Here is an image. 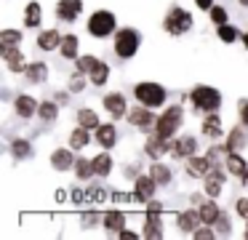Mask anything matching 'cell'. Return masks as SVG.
<instances>
[{
  "mask_svg": "<svg viewBox=\"0 0 248 240\" xmlns=\"http://www.w3.org/2000/svg\"><path fill=\"white\" fill-rule=\"evenodd\" d=\"M136 99H139L144 107H157V104H163V99H166V91H163L160 85H155V83H141V85H136Z\"/></svg>",
  "mask_w": 248,
  "mask_h": 240,
  "instance_id": "1",
  "label": "cell"
},
{
  "mask_svg": "<svg viewBox=\"0 0 248 240\" xmlns=\"http://www.w3.org/2000/svg\"><path fill=\"white\" fill-rule=\"evenodd\" d=\"M112 27H115V16L109 14V11H96V14L91 16V21H88V30H91V35H96V37L109 35Z\"/></svg>",
  "mask_w": 248,
  "mask_h": 240,
  "instance_id": "2",
  "label": "cell"
},
{
  "mask_svg": "<svg viewBox=\"0 0 248 240\" xmlns=\"http://www.w3.org/2000/svg\"><path fill=\"white\" fill-rule=\"evenodd\" d=\"M179 123H182V110H179V107H171V110H166V115L157 120V133H160V136H171L179 128Z\"/></svg>",
  "mask_w": 248,
  "mask_h": 240,
  "instance_id": "3",
  "label": "cell"
},
{
  "mask_svg": "<svg viewBox=\"0 0 248 240\" xmlns=\"http://www.w3.org/2000/svg\"><path fill=\"white\" fill-rule=\"evenodd\" d=\"M189 24H192V19H189V14H187V11H182V8H173L171 14H168V19H166V30L173 32V35L187 32Z\"/></svg>",
  "mask_w": 248,
  "mask_h": 240,
  "instance_id": "4",
  "label": "cell"
},
{
  "mask_svg": "<svg viewBox=\"0 0 248 240\" xmlns=\"http://www.w3.org/2000/svg\"><path fill=\"white\" fill-rule=\"evenodd\" d=\"M192 101L200 107V110H216L219 107V91H214V88H195L192 91Z\"/></svg>",
  "mask_w": 248,
  "mask_h": 240,
  "instance_id": "5",
  "label": "cell"
},
{
  "mask_svg": "<svg viewBox=\"0 0 248 240\" xmlns=\"http://www.w3.org/2000/svg\"><path fill=\"white\" fill-rule=\"evenodd\" d=\"M136 46H139V37H136L134 30H123V32L118 35V43H115V48H118V53H120L123 59L134 56V53H136Z\"/></svg>",
  "mask_w": 248,
  "mask_h": 240,
  "instance_id": "6",
  "label": "cell"
},
{
  "mask_svg": "<svg viewBox=\"0 0 248 240\" xmlns=\"http://www.w3.org/2000/svg\"><path fill=\"white\" fill-rule=\"evenodd\" d=\"M166 149H171V144H168V136H160V133H157L155 139H150V142H147V152H150L152 158H160Z\"/></svg>",
  "mask_w": 248,
  "mask_h": 240,
  "instance_id": "7",
  "label": "cell"
},
{
  "mask_svg": "<svg viewBox=\"0 0 248 240\" xmlns=\"http://www.w3.org/2000/svg\"><path fill=\"white\" fill-rule=\"evenodd\" d=\"M152 176H141L139 181H136V197L139 200H150L152 197V192H155V184H152Z\"/></svg>",
  "mask_w": 248,
  "mask_h": 240,
  "instance_id": "8",
  "label": "cell"
},
{
  "mask_svg": "<svg viewBox=\"0 0 248 240\" xmlns=\"http://www.w3.org/2000/svg\"><path fill=\"white\" fill-rule=\"evenodd\" d=\"M104 107H107L115 117H123V112H125V101H123V96H118V94L107 96V99H104Z\"/></svg>",
  "mask_w": 248,
  "mask_h": 240,
  "instance_id": "9",
  "label": "cell"
},
{
  "mask_svg": "<svg viewBox=\"0 0 248 240\" xmlns=\"http://www.w3.org/2000/svg\"><path fill=\"white\" fill-rule=\"evenodd\" d=\"M80 11V0H62L59 3V16L62 19H75Z\"/></svg>",
  "mask_w": 248,
  "mask_h": 240,
  "instance_id": "10",
  "label": "cell"
},
{
  "mask_svg": "<svg viewBox=\"0 0 248 240\" xmlns=\"http://www.w3.org/2000/svg\"><path fill=\"white\" fill-rule=\"evenodd\" d=\"M208 168H211V158H192L187 163V171H189V174H195V176L208 174Z\"/></svg>",
  "mask_w": 248,
  "mask_h": 240,
  "instance_id": "11",
  "label": "cell"
},
{
  "mask_svg": "<svg viewBox=\"0 0 248 240\" xmlns=\"http://www.w3.org/2000/svg\"><path fill=\"white\" fill-rule=\"evenodd\" d=\"M200 213H195V211H187V213H182V216H179V227L184 229V232H192L195 227H198V222H200Z\"/></svg>",
  "mask_w": 248,
  "mask_h": 240,
  "instance_id": "12",
  "label": "cell"
},
{
  "mask_svg": "<svg viewBox=\"0 0 248 240\" xmlns=\"http://www.w3.org/2000/svg\"><path fill=\"white\" fill-rule=\"evenodd\" d=\"M171 152L184 158V155H192L195 152V139H179L176 144H171Z\"/></svg>",
  "mask_w": 248,
  "mask_h": 240,
  "instance_id": "13",
  "label": "cell"
},
{
  "mask_svg": "<svg viewBox=\"0 0 248 240\" xmlns=\"http://www.w3.org/2000/svg\"><path fill=\"white\" fill-rule=\"evenodd\" d=\"M3 56H6V62H8V67L11 69H22V56H19V51L16 48H11V46H3Z\"/></svg>",
  "mask_w": 248,
  "mask_h": 240,
  "instance_id": "14",
  "label": "cell"
},
{
  "mask_svg": "<svg viewBox=\"0 0 248 240\" xmlns=\"http://www.w3.org/2000/svg\"><path fill=\"white\" fill-rule=\"evenodd\" d=\"M72 163H75V160H72V155L67 152V149H56L54 152V168L64 171V168H70Z\"/></svg>",
  "mask_w": 248,
  "mask_h": 240,
  "instance_id": "15",
  "label": "cell"
},
{
  "mask_svg": "<svg viewBox=\"0 0 248 240\" xmlns=\"http://www.w3.org/2000/svg\"><path fill=\"white\" fill-rule=\"evenodd\" d=\"M150 110H152V107H150ZM150 110H131L128 112V120L134 123V126H150V120H152Z\"/></svg>",
  "mask_w": 248,
  "mask_h": 240,
  "instance_id": "16",
  "label": "cell"
},
{
  "mask_svg": "<svg viewBox=\"0 0 248 240\" xmlns=\"http://www.w3.org/2000/svg\"><path fill=\"white\" fill-rule=\"evenodd\" d=\"M59 43H62V40H59V32H51V30L43 32V35L38 37V46L46 48V51H48V48H56Z\"/></svg>",
  "mask_w": 248,
  "mask_h": 240,
  "instance_id": "17",
  "label": "cell"
},
{
  "mask_svg": "<svg viewBox=\"0 0 248 240\" xmlns=\"http://www.w3.org/2000/svg\"><path fill=\"white\" fill-rule=\"evenodd\" d=\"M88 75H91L93 83H104V80H107V75H109V67H107V64H102V62H96L91 69H88Z\"/></svg>",
  "mask_w": 248,
  "mask_h": 240,
  "instance_id": "18",
  "label": "cell"
},
{
  "mask_svg": "<svg viewBox=\"0 0 248 240\" xmlns=\"http://www.w3.org/2000/svg\"><path fill=\"white\" fill-rule=\"evenodd\" d=\"M93 171L102 176H107L109 171H112V160H109V155H99V158H93Z\"/></svg>",
  "mask_w": 248,
  "mask_h": 240,
  "instance_id": "19",
  "label": "cell"
},
{
  "mask_svg": "<svg viewBox=\"0 0 248 240\" xmlns=\"http://www.w3.org/2000/svg\"><path fill=\"white\" fill-rule=\"evenodd\" d=\"M150 238H160V219H157V211H150L147 216V229H144Z\"/></svg>",
  "mask_w": 248,
  "mask_h": 240,
  "instance_id": "20",
  "label": "cell"
},
{
  "mask_svg": "<svg viewBox=\"0 0 248 240\" xmlns=\"http://www.w3.org/2000/svg\"><path fill=\"white\" fill-rule=\"evenodd\" d=\"M16 110H19V115H22V117H30L35 112V101L30 99V96H19V99H16Z\"/></svg>",
  "mask_w": 248,
  "mask_h": 240,
  "instance_id": "21",
  "label": "cell"
},
{
  "mask_svg": "<svg viewBox=\"0 0 248 240\" xmlns=\"http://www.w3.org/2000/svg\"><path fill=\"white\" fill-rule=\"evenodd\" d=\"M62 53H64L67 59H72L78 53V37L75 35H67L64 40H62Z\"/></svg>",
  "mask_w": 248,
  "mask_h": 240,
  "instance_id": "22",
  "label": "cell"
},
{
  "mask_svg": "<svg viewBox=\"0 0 248 240\" xmlns=\"http://www.w3.org/2000/svg\"><path fill=\"white\" fill-rule=\"evenodd\" d=\"M99 142L104 147H112L115 144V128L112 126H99Z\"/></svg>",
  "mask_w": 248,
  "mask_h": 240,
  "instance_id": "23",
  "label": "cell"
},
{
  "mask_svg": "<svg viewBox=\"0 0 248 240\" xmlns=\"http://www.w3.org/2000/svg\"><path fill=\"white\" fill-rule=\"evenodd\" d=\"M200 216H203V222H205V224H214L216 219H219V211H216L214 203H205V206L200 208Z\"/></svg>",
  "mask_w": 248,
  "mask_h": 240,
  "instance_id": "24",
  "label": "cell"
},
{
  "mask_svg": "<svg viewBox=\"0 0 248 240\" xmlns=\"http://www.w3.org/2000/svg\"><path fill=\"white\" fill-rule=\"evenodd\" d=\"M70 144H72V147H86V144H88V131H86V126L78 128V131L72 133V136H70Z\"/></svg>",
  "mask_w": 248,
  "mask_h": 240,
  "instance_id": "25",
  "label": "cell"
},
{
  "mask_svg": "<svg viewBox=\"0 0 248 240\" xmlns=\"http://www.w3.org/2000/svg\"><path fill=\"white\" fill-rule=\"evenodd\" d=\"M150 176H152L155 181H171V171H168L166 165H152Z\"/></svg>",
  "mask_w": 248,
  "mask_h": 240,
  "instance_id": "26",
  "label": "cell"
},
{
  "mask_svg": "<svg viewBox=\"0 0 248 240\" xmlns=\"http://www.w3.org/2000/svg\"><path fill=\"white\" fill-rule=\"evenodd\" d=\"M104 227L107 229H123V216H120V213H107V216H104Z\"/></svg>",
  "mask_w": 248,
  "mask_h": 240,
  "instance_id": "27",
  "label": "cell"
},
{
  "mask_svg": "<svg viewBox=\"0 0 248 240\" xmlns=\"http://www.w3.org/2000/svg\"><path fill=\"white\" fill-rule=\"evenodd\" d=\"M227 165H230V171H232V174H246V163H243V158H240V155H230Z\"/></svg>",
  "mask_w": 248,
  "mask_h": 240,
  "instance_id": "28",
  "label": "cell"
},
{
  "mask_svg": "<svg viewBox=\"0 0 248 240\" xmlns=\"http://www.w3.org/2000/svg\"><path fill=\"white\" fill-rule=\"evenodd\" d=\"M38 21H40V5H38V3H30V5H27V24L35 27Z\"/></svg>",
  "mask_w": 248,
  "mask_h": 240,
  "instance_id": "29",
  "label": "cell"
},
{
  "mask_svg": "<svg viewBox=\"0 0 248 240\" xmlns=\"http://www.w3.org/2000/svg\"><path fill=\"white\" fill-rule=\"evenodd\" d=\"M219 37H221L224 43H232V40L237 37V30H235V27H230V24H221V27H219Z\"/></svg>",
  "mask_w": 248,
  "mask_h": 240,
  "instance_id": "30",
  "label": "cell"
},
{
  "mask_svg": "<svg viewBox=\"0 0 248 240\" xmlns=\"http://www.w3.org/2000/svg\"><path fill=\"white\" fill-rule=\"evenodd\" d=\"M78 117H80V126H86V128H93L99 123L96 115H93L91 110H80V115H78Z\"/></svg>",
  "mask_w": 248,
  "mask_h": 240,
  "instance_id": "31",
  "label": "cell"
},
{
  "mask_svg": "<svg viewBox=\"0 0 248 240\" xmlns=\"http://www.w3.org/2000/svg\"><path fill=\"white\" fill-rule=\"evenodd\" d=\"M203 131L208 133V136H219V131H221L219 117H208V120H205V126H203Z\"/></svg>",
  "mask_w": 248,
  "mask_h": 240,
  "instance_id": "32",
  "label": "cell"
},
{
  "mask_svg": "<svg viewBox=\"0 0 248 240\" xmlns=\"http://www.w3.org/2000/svg\"><path fill=\"white\" fill-rule=\"evenodd\" d=\"M27 75L32 80H43L46 78V64H32V67H27Z\"/></svg>",
  "mask_w": 248,
  "mask_h": 240,
  "instance_id": "33",
  "label": "cell"
},
{
  "mask_svg": "<svg viewBox=\"0 0 248 240\" xmlns=\"http://www.w3.org/2000/svg\"><path fill=\"white\" fill-rule=\"evenodd\" d=\"M40 115H43L46 120H54V117H56V107L46 101V104H40Z\"/></svg>",
  "mask_w": 248,
  "mask_h": 240,
  "instance_id": "34",
  "label": "cell"
},
{
  "mask_svg": "<svg viewBox=\"0 0 248 240\" xmlns=\"http://www.w3.org/2000/svg\"><path fill=\"white\" fill-rule=\"evenodd\" d=\"M93 171V163H86V160H78V176L80 179H86L88 174Z\"/></svg>",
  "mask_w": 248,
  "mask_h": 240,
  "instance_id": "35",
  "label": "cell"
},
{
  "mask_svg": "<svg viewBox=\"0 0 248 240\" xmlns=\"http://www.w3.org/2000/svg\"><path fill=\"white\" fill-rule=\"evenodd\" d=\"M219 181H221V176H211L208 179V184H205L208 195H219Z\"/></svg>",
  "mask_w": 248,
  "mask_h": 240,
  "instance_id": "36",
  "label": "cell"
},
{
  "mask_svg": "<svg viewBox=\"0 0 248 240\" xmlns=\"http://www.w3.org/2000/svg\"><path fill=\"white\" fill-rule=\"evenodd\" d=\"M19 37H22L19 32H14V30H6V32H3V46H14V43H16Z\"/></svg>",
  "mask_w": 248,
  "mask_h": 240,
  "instance_id": "37",
  "label": "cell"
},
{
  "mask_svg": "<svg viewBox=\"0 0 248 240\" xmlns=\"http://www.w3.org/2000/svg\"><path fill=\"white\" fill-rule=\"evenodd\" d=\"M211 19H214L216 24H224V21H227V14H224L221 8H214V11H211Z\"/></svg>",
  "mask_w": 248,
  "mask_h": 240,
  "instance_id": "38",
  "label": "cell"
},
{
  "mask_svg": "<svg viewBox=\"0 0 248 240\" xmlns=\"http://www.w3.org/2000/svg\"><path fill=\"white\" fill-rule=\"evenodd\" d=\"M78 64H80V69H83V72H88V69H91V67H93V64H96V59H91V56H86V59H80V62H78Z\"/></svg>",
  "mask_w": 248,
  "mask_h": 240,
  "instance_id": "39",
  "label": "cell"
},
{
  "mask_svg": "<svg viewBox=\"0 0 248 240\" xmlns=\"http://www.w3.org/2000/svg\"><path fill=\"white\" fill-rule=\"evenodd\" d=\"M237 144H243V136H240V131H232V136H230V149H235Z\"/></svg>",
  "mask_w": 248,
  "mask_h": 240,
  "instance_id": "40",
  "label": "cell"
},
{
  "mask_svg": "<svg viewBox=\"0 0 248 240\" xmlns=\"http://www.w3.org/2000/svg\"><path fill=\"white\" fill-rule=\"evenodd\" d=\"M14 152H16V155H27L30 152L27 142H16V144H14Z\"/></svg>",
  "mask_w": 248,
  "mask_h": 240,
  "instance_id": "41",
  "label": "cell"
},
{
  "mask_svg": "<svg viewBox=\"0 0 248 240\" xmlns=\"http://www.w3.org/2000/svg\"><path fill=\"white\" fill-rule=\"evenodd\" d=\"M237 213L248 219V200H240V203H237Z\"/></svg>",
  "mask_w": 248,
  "mask_h": 240,
  "instance_id": "42",
  "label": "cell"
},
{
  "mask_svg": "<svg viewBox=\"0 0 248 240\" xmlns=\"http://www.w3.org/2000/svg\"><path fill=\"white\" fill-rule=\"evenodd\" d=\"M86 197H88V200H102V197H104V192H99V190H91Z\"/></svg>",
  "mask_w": 248,
  "mask_h": 240,
  "instance_id": "43",
  "label": "cell"
},
{
  "mask_svg": "<svg viewBox=\"0 0 248 240\" xmlns=\"http://www.w3.org/2000/svg\"><path fill=\"white\" fill-rule=\"evenodd\" d=\"M120 238H125V240H134L136 235H134V232H128V229H120Z\"/></svg>",
  "mask_w": 248,
  "mask_h": 240,
  "instance_id": "44",
  "label": "cell"
},
{
  "mask_svg": "<svg viewBox=\"0 0 248 240\" xmlns=\"http://www.w3.org/2000/svg\"><path fill=\"white\" fill-rule=\"evenodd\" d=\"M195 235H198V238H211V235H214V232H211V229H198V232H195Z\"/></svg>",
  "mask_w": 248,
  "mask_h": 240,
  "instance_id": "45",
  "label": "cell"
},
{
  "mask_svg": "<svg viewBox=\"0 0 248 240\" xmlns=\"http://www.w3.org/2000/svg\"><path fill=\"white\" fill-rule=\"evenodd\" d=\"M240 117H243V123L248 126V104H243V112H240Z\"/></svg>",
  "mask_w": 248,
  "mask_h": 240,
  "instance_id": "46",
  "label": "cell"
},
{
  "mask_svg": "<svg viewBox=\"0 0 248 240\" xmlns=\"http://www.w3.org/2000/svg\"><path fill=\"white\" fill-rule=\"evenodd\" d=\"M198 5L200 8H211V0H198Z\"/></svg>",
  "mask_w": 248,
  "mask_h": 240,
  "instance_id": "47",
  "label": "cell"
},
{
  "mask_svg": "<svg viewBox=\"0 0 248 240\" xmlns=\"http://www.w3.org/2000/svg\"><path fill=\"white\" fill-rule=\"evenodd\" d=\"M246 48H248V35H246Z\"/></svg>",
  "mask_w": 248,
  "mask_h": 240,
  "instance_id": "48",
  "label": "cell"
}]
</instances>
